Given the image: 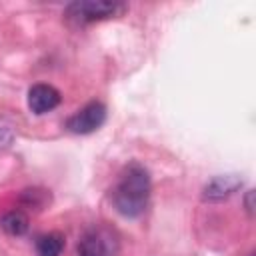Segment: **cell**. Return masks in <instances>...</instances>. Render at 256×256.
<instances>
[{
	"label": "cell",
	"instance_id": "cell-1",
	"mask_svg": "<svg viewBox=\"0 0 256 256\" xmlns=\"http://www.w3.org/2000/svg\"><path fill=\"white\" fill-rule=\"evenodd\" d=\"M150 200V174L140 162H130L118 176L112 190V204L124 218L144 214Z\"/></svg>",
	"mask_w": 256,
	"mask_h": 256
},
{
	"label": "cell",
	"instance_id": "cell-2",
	"mask_svg": "<svg viewBox=\"0 0 256 256\" xmlns=\"http://www.w3.org/2000/svg\"><path fill=\"white\" fill-rule=\"evenodd\" d=\"M124 12H126L124 2H116V0H78V2H72V4L66 6L64 16L74 26H86V24H92V22L116 18Z\"/></svg>",
	"mask_w": 256,
	"mask_h": 256
},
{
	"label": "cell",
	"instance_id": "cell-3",
	"mask_svg": "<svg viewBox=\"0 0 256 256\" xmlns=\"http://www.w3.org/2000/svg\"><path fill=\"white\" fill-rule=\"evenodd\" d=\"M106 122V106L102 102H88L78 112L66 120V128L72 134H90L96 132Z\"/></svg>",
	"mask_w": 256,
	"mask_h": 256
},
{
	"label": "cell",
	"instance_id": "cell-4",
	"mask_svg": "<svg viewBox=\"0 0 256 256\" xmlns=\"http://www.w3.org/2000/svg\"><path fill=\"white\" fill-rule=\"evenodd\" d=\"M60 100H62V96L52 84L40 82V84L30 86V90H28V108L38 116L52 112L60 104Z\"/></svg>",
	"mask_w": 256,
	"mask_h": 256
},
{
	"label": "cell",
	"instance_id": "cell-5",
	"mask_svg": "<svg viewBox=\"0 0 256 256\" xmlns=\"http://www.w3.org/2000/svg\"><path fill=\"white\" fill-rule=\"evenodd\" d=\"M242 186V178L236 174H226V176H216L204 186V200H224L232 196L238 188Z\"/></svg>",
	"mask_w": 256,
	"mask_h": 256
},
{
	"label": "cell",
	"instance_id": "cell-6",
	"mask_svg": "<svg viewBox=\"0 0 256 256\" xmlns=\"http://www.w3.org/2000/svg\"><path fill=\"white\" fill-rule=\"evenodd\" d=\"M64 244H66V238L62 232H46L36 238L34 248L38 256H60L64 250Z\"/></svg>",
	"mask_w": 256,
	"mask_h": 256
},
{
	"label": "cell",
	"instance_id": "cell-7",
	"mask_svg": "<svg viewBox=\"0 0 256 256\" xmlns=\"http://www.w3.org/2000/svg\"><path fill=\"white\" fill-rule=\"evenodd\" d=\"M106 252H108L106 238L96 230L86 232L78 242V256H106Z\"/></svg>",
	"mask_w": 256,
	"mask_h": 256
},
{
	"label": "cell",
	"instance_id": "cell-8",
	"mask_svg": "<svg viewBox=\"0 0 256 256\" xmlns=\"http://www.w3.org/2000/svg\"><path fill=\"white\" fill-rule=\"evenodd\" d=\"M0 226L10 236H22L28 232L30 220H28V214L24 210H10L0 218Z\"/></svg>",
	"mask_w": 256,
	"mask_h": 256
},
{
	"label": "cell",
	"instance_id": "cell-9",
	"mask_svg": "<svg viewBox=\"0 0 256 256\" xmlns=\"http://www.w3.org/2000/svg\"><path fill=\"white\" fill-rule=\"evenodd\" d=\"M20 200H22V204L32 206L34 210H42L46 206V202L50 200V194L46 190H40V188H32V190L28 188V190L22 192Z\"/></svg>",
	"mask_w": 256,
	"mask_h": 256
},
{
	"label": "cell",
	"instance_id": "cell-10",
	"mask_svg": "<svg viewBox=\"0 0 256 256\" xmlns=\"http://www.w3.org/2000/svg\"><path fill=\"white\" fill-rule=\"evenodd\" d=\"M12 138H14V130H12V126H10L8 122L0 120V148L10 146Z\"/></svg>",
	"mask_w": 256,
	"mask_h": 256
},
{
	"label": "cell",
	"instance_id": "cell-11",
	"mask_svg": "<svg viewBox=\"0 0 256 256\" xmlns=\"http://www.w3.org/2000/svg\"><path fill=\"white\" fill-rule=\"evenodd\" d=\"M252 196H254V190H248V196H246V210H248L250 214H252V210H254V208H252Z\"/></svg>",
	"mask_w": 256,
	"mask_h": 256
}]
</instances>
